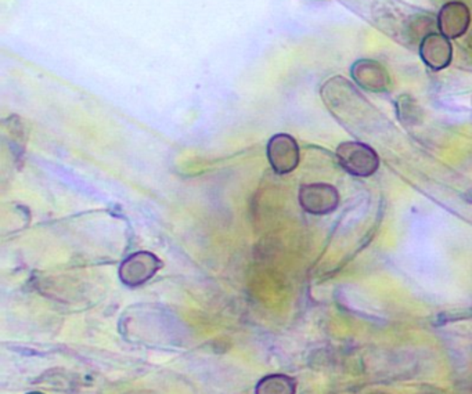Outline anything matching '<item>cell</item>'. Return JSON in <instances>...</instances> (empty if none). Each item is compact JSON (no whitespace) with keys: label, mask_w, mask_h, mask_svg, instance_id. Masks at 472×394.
<instances>
[{"label":"cell","mask_w":472,"mask_h":394,"mask_svg":"<svg viewBox=\"0 0 472 394\" xmlns=\"http://www.w3.org/2000/svg\"><path fill=\"white\" fill-rule=\"evenodd\" d=\"M338 162L353 177H370L378 171L379 157L376 149L361 141H343L337 147Z\"/></svg>","instance_id":"obj_3"},{"label":"cell","mask_w":472,"mask_h":394,"mask_svg":"<svg viewBox=\"0 0 472 394\" xmlns=\"http://www.w3.org/2000/svg\"><path fill=\"white\" fill-rule=\"evenodd\" d=\"M269 164L277 175H289L298 167L301 161V151L298 143L292 136L286 133L274 135L269 140L268 148Z\"/></svg>","instance_id":"obj_6"},{"label":"cell","mask_w":472,"mask_h":394,"mask_svg":"<svg viewBox=\"0 0 472 394\" xmlns=\"http://www.w3.org/2000/svg\"><path fill=\"white\" fill-rule=\"evenodd\" d=\"M163 267L161 262L156 255L151 252H135L129 255L124 262L120 263V280L127 287L136 288L146 284L156 273Z\"/></svg>","instance_id":"obj_4"},{"label":"cell","mask_w":472,"mask_h":394,"mask_svg":"<svg viewBox=\"0 0 472 394\" xmlns=\"http://www.w3.org/2000/svg\"><path fill=\"white\" fill-rule=\"evenodd\" d=\"M297 381L283 373H272L262 378L255 386V394H295Z\"/></svg>","instance_id":"obj_10"},{"label":"cell","mask_w":472,"mask_h":394,"mask_svg":"<svg viewBox=\"0 0 472 394\" xmlns=\"http://www.w3.org/2000/svg\"><path fill=\"white\" fill-rule=\"evenodd\" d=\"M351 78L361 89L371 93H384L391 87V75L379 61L361 58L351 67Z\"/></svg>","instance_id":"obj_8"},{"label":"cell","mask_w":472,"mask_h":394,"mask_svg":"<svg viewBox=\"0 0 472 394\" xmlns=\"http://www.w3.org/2000/svg\"><path fill=\"white\" fill-rule=\"evenodd\" d=\"M27 394H43V393H40V391H30V393H27Z\"/></svg>","instance_id":"obj_11"},{"label":"cell","mask_w":472,"mask_h":394,"mask_svg":"<svg viewBox=\"0 0 472 394\" xmlns=\"http://www.w3.org/2000/svg\"><path fill=\"white\" fill-rule=\"evenodd\" d=\"M418 54L423 63L432 71L448 68L453 60V45L440 32H431L418 45Z\"/></svg>","instance_id":"obj_9"},{"label":"cell","mask_w":472,"mask_h":394,"mask_svg":"<svg viewBox=\"0 0 472 394\" xmlns=\"http://www.w3.org/2000/svg\"><path fill=\"white\" fill-rule=\"evenodd\" d=\"M320 94L331 114L348 129L363 128L366 118L373 120V115H378L376 108L343 76L328 79Z\"/></svg>","instance_id":"obj_2"},{"label":"cell","mask_w":472,"mask_h":394,"mask_svg":"<svg viewBox=\"0 0 472 394\" xmlns=\"http://www.w3.org/2000/svg\"><path fill=\"white\" fill-rule=\"evenodd\" d=\"M340 193L334 185L313 183L302 185L299 190V205L310 215L325 216L335 212L340 206Z\"/></svg>","instance_id":"obj_5"},{"label":"cell","mask_w":472,"mask_h":394,"mask_svg":"<svg viewBox=\"0 0 472 394\" xmlns=\"http://www.w3.org/2000/svg\"><path fill=\"white\" fill-rule=\"evenodd\" d=\"M471 10L460 0H451L441 7L436 14V28L448 40H459L471 27Z\"/></svg>","instance_id":"obj_7"},{"label":"cell","mask_w":472,"mask_h":394,"mask_svg":"<svg viewBox=\"0 0 472 394\" xmlns=\"http://www.w3.org/2000/svg\"><path fill=\"white\" fill-rule=\"evenodd\" d=\"M359 17L391 36L399 42H422L423 38L433 32L436 17L432 13L418 9L404 0H348Z\"/></svg>","instance_id":"obj_1"}]
</instances>
